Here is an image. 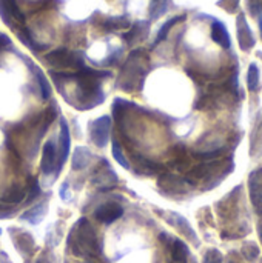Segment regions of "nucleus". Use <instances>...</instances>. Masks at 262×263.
Returning <instances> with one entry per match:
<instances>
[{
  "instance_id": "f257e3e1",
  "label": "nucleus",
  "mask_w": 262,
  "mask_h": 263,
  "mask_svg": "<svg viewBox=\"0 0 262 263\" xmlns=\"http://www.w3.org/2000/svg\"><path fill=\"white\" fill-rule=\"evenodd\" d=\"M68 245L71 246L74 255L79 257H94L100 252L97 234L93 225L84 217L73 226Z\"/></svg>"
},
{
  "instance_id": "f03ea898",
  "label": "nucleus",
  "mask_w": 262,
  "mask_h": 263,
  "mask_svg": "<svg viewBox=\"0 0 262 263\" xmlns=\"http://www.w3.org/2000/svg\"><path fill=\"white\" fill-rule=\"evenodd\" d=\"M144 62H145V54L142 50H134L128 56L119 76V85L124 91H134L137 85L139 86L142 85L147 73V70L144 68Z\"/></svg>"
},
{
  "instance_id": "7ed1b4c3",
  "label": "nucleus",
  "mask_w": 262,
  "mask_h": 263,
  "mask_svg": "<svg viewBox=\"0 0 262 263\" xmlns=\"http://www.w3.org/2000/svg\"><path fill=\"white\" fill-rule=\"evenodd\" d=\"M45 62L53 67V68H61V70H68L74 68L76 71L84 68V57L80 53H71L67 48H57L45 54Z\"/></svg>"
},
{
  "instance_id": "20e7f679",
  "label": "nucleus",
  "mask_w": 262,
  "mask_h": 263,
  "mask_svg": "<svg viewBox=\"0 0 262 263\" xmlns=\"http://www.w3.org/2000/svg\"><path fill=\"white\" fill-rule=\"evenodd\" d=\"M0 17L13 30H19L25 24V14L16 0H0Z\"/></svg>"
},
{
  "instance_id": "39448f33",
  "label": "nucleus",
  "mask_w": 262,
  "mask_h": 263,
  "mask_svg": "<svg viewBox=\"0 0 262 263\" xmlns=\"http://www.w3.org/2000/svg\"><path fill=\"white\" fill-rule=\"evenodd\" d=\"M90 129V139L91 142L99 146V148H104L108 140H110V129H111V120L108 116H104L94 122L90 123L88 126Z\"/></svg>"
},
{
  "instance_id": "423d86ee",
  "label": "nucleus",
  "mask_w": 262,
  "mask_h": 263,
  "mask_svg": "<svg viewBox=\"0 0 262 263\" xmlns=\"http://www.w3.org/2000/svg\"><path fill=\"white\" fill-rule=\"evenodd\" d=\"M124 214V209L120 205L114 203V202H108V203H104L100 205L96 211H94V217L102 222V223H113L116 222L117 218H120Z\"/></svg>"
},
{
  "instance_id": "0eeeda50",
  "label": "nucleus",
  "mask_w": 262,
  "mask_h": 263,
  "mask_svg": "<svg viewBox=\"0 0 262 263\" xmlns=\"http://www.w3.org/2000/svg\"><path fill=\"white\" fill-rule=\"evenodd\" d=\"M70 146H71V139H70V129H68V123L65 119H62L61 122V139H59V156H57V171H61V168L65 165L68 154H70Z\"/></svg>"
},
{
  "instance_id": "6e6552de",
  "label": "nucleus",
  "mask_w": 262,
  "mask_h": 263,
  "mask_svg": "<svg viewBox=\"0 0 262 263\" xmlns=\"http://www.w3.org/2000/svg\"><path fill=\"white\" fill-rule=\"evenodd\" d=\"M100 163L104 168H100L94 172V176L91 177V182L97 186H114V183H117V176H116L114 169L110 168V165L105 159H102Z\"/></svg>"
},
{
  "instance_id": "1a4fd4ad",
  "label": "nucleus",
  "mask_w": 262,
  "mask_h": 263,
  "mask_svg": "<svg viewBox=\"0 0 262 263\" xmlns=\"http://www.w3.org/2000/svg\"><path fill=\"white\" fill-rule=\"evenodd\" d=\"M57 163V148L56 143L53 140H48L44 146V152H42V162H41V169L44 174H50Z\"/></svg>"
},
{
  "instance_id": "9d476101",
  "label": "nucleus",
  "mask_w": 262,
  "mask_h": 263,
  "mask_svg": "<svg viewBox=\"0 0 262 263\" xmlns=\"http://www.w3.org/2000/svg\"><path fill=\"white\" fill-rule=\"evenodd\" d=\"M99 28H102L107 33L127 30V28H130V20H128V17H124V16L122 17H100Z\"/></svg>"
},
{
  "instance_id": "9b49d317",
  "label": "nucleus",
  "mask_w": 262,
  "mask_h": 263,
  "mask_svg": "<svg viewBox=\"0 0 262 263\" xmlns=\"http://www.w3.org/2000/svg\"><path fill=\"white\" fill-rule=\"evenodd\" d=\"M147 33H148V24H147V22H137V24H134L122 37H124V40H125L128 45H133V43H136V42L144 40L145 36H147Z\"/></svg>"
},
{
  "instance_id": "f8f14e48",
  "label": "nucleus",
  "mask_w": 262,
  "mask_h": 263,
  "mask_svg": "<svg viewBox=\"0 0 262 263\" xmlns=\"http://www.w3.org/2000/svg\"><path fill=\"white\" fill-rule=\"evenodd\" d=\"M211 37L216 43H219L222 48H230V37L225 30V27L220 22H214L211 27Z\"/></svg>"
},
{
  "instance_id": "ddd939ff",
  "label": "nucleus",
  "mask_w": 262,
  "mask_h": 263,
  "mask_svg": "<svg viewBox=\"0 0 262 263\" xmlns=\"http://www.w3.org/2000/svg\"><path fill=\"white\" fill-rule=\"evenodd\" d=\"M90 157H91V152L87 148H84V146L76 148L74 156H73V169H76V171L84 169L88 165Z\"/></svg>"
},
{
  "instance_id": "4468645a",
  "label": "nucleus",
  "mask_w": 262,
  "mask_h": 263,
  "mask_svg": "<svg viewBox=\"0 0 262 263\" xmlns=\"http://www.w3.org/2000/svg\"><path fill=\"white\" fill-rule=\"evenodd\" d=\"M24 199H25V189L21 185H13L7 191V194L4 197V202L8 203V205H16V203H21Z\"/></svg>"
},
{
  "instance_id": "2eb2a0df",
  "label": "nucleus",
  "mask_w": 262,
  "mask_h": 263,
  "mask_svg": "<svg viewBox=\"0 0 262 263\" xmlns=\"http://www.w3.org/2000/svg\"><path fill=\"white\" fill-rule=\"evenodd\" d=\"M16 245L22 254H31L34 249V240L28 232H22V234L16 235Z\"/></svg>"
},
{
  "instance_id": "dca6fc26",
  "label": "nucleus",
  "mask_w": 262,
  "mask_h": 263,
  "mask_svg": "<svg viewBox=\"0 0 262 263\" xmlns=\"http://www.w3.org/2000/svg\"><path fill=\"white\" fill-rule=\"evenodd\" d=\"M171 255L176 261L179 263H185L187 257H188V248L184 242L180 240H173V246H171Z\"/></svg>"
},
{
  "instance_id": "f3484780",
  "label": "nucleus",
  "mask_w": 262,
  "mask_h": 263,
  "mask_svg": "<svg viewBox=\"0 0 262 263\" xmlns=\"http://www.w3.org/2000/svg\"><path fill=\"white\" fill-rule=\"evenodd\" d=\"M45 208H47V205H45V203H41V205L34 206L33 209L27 211V212L22 215V218H24V220H28V222L33 223V225H36V223H39V222L42 220V217H44V214H45Z\"/></svg>"
},
{
  "instance_id": "a211bd4d",
  "label": "nucleus",
  "mask_w": 262,
  "mask_h": 263,
  "mask_svg": "<svg viewBox=\"0 0 262 263\" xmlns=\"http://www.w3.org/2000/svg\"><path fill=\"white\" fill-rule=\"evenodd\" d=\"M184 17L185 16H177V17H173V19H170L160 30H159V33H157V37H156V40H154V45H157V43H160L162 40H165V37L168 36V33H170V30L177 24V22H182L184 20Z\"/></svg>"
},
{
  "instance_id": "6ab92c4d",
  "label": "nucleus",
  "mask_w": 262,
  "mask_h": 263,
  "mask_svg": "<svg viewBox=\"0 0 262 263\" xmlns=\"http://www.w3.org/2000/svg\"><path fill=\"white\" fill-rule=\"evenodd\" d=\"M111 152H113V157L119 162V165H122L124 168H130V163L128 160L125 159V156L122 154V148H120V143L117 142V139H113V146H111Z\"/></svg>"
},
{
  "instance_id": "aec40b11",
  "label": "nucleus",
  "mask_w": 262,
  "mask_h": 263,
  "mask_svg": "<svg viewBox=\"0 0 262 263\" xmlns=\"http://www.w3.org/2000/svg\"><path fill=\"white\" fill-rule=\"evenodd\" d=\"M41 195V186L39 182L34 177H30V183H28V203L33 202L34 199H37Z\"/></svg>"
},
{
  "instance_id": "412c9836",
  "label": "nucleus",
  "mask_w": 262,
  "mask_h": 263,
  "mask_svg": "<svg viewBox=\"0 0 262 263\" xmlns=\"http://www.w3.org/2000/svg\"><path fill=\"white\" fill-rule=\"evenodd\" d=\"M37 80H39V85H41V91H42V97L47 100V99H50V96H51V86H50V83H48V80L45 79V76L39 71L37 73Z\"/></svg>"
},
{
  "instance_id": "4be33fe9",
  "label": "nucleus",
  "mask_w": 262,
  "mask_h": 263,
  "mask_svg": "<svg viewBox=\"0 0 262 263\" xmlns=\"http://www.w3.org/2000/svg\"><path fill=\"white\" fill-rule=\"evenodd\" d=\"M257 79H259V76H257V68H256L254 65H251V67H250V71H248V88H250L251 91L257 86Z\"/></svg>"
},
{
  "instance_id": "5701e85b",
  "label": "nucleus",
  "mask_w": 262,
  "mask_h": 263,
  "mask_svg": "<svg viewBox=\"0 0 262 263\" xmlns=\"http://www.w3.org/2000/svg\"><path fill=\"white\" fill-rule=\"evenodd\" d=\"M220 252L219 251H208L205 258H204V263H220Z\"/></svg>"
},
{
  "instance_id": "b1692460",
  "label": "nucleus",
  "mask_w": 262,
  "mask_h": 263,
  "mask_svg": "<svg viewBox=\"0 0 262 263\" xmlns=\"http://www.w3.org/2000/svg\"><path fill=\"white\" fill-rule=\"evenodd\" d=\"M14 214V209H13V206H10L8 203H2L0 202V218H8V217H11Z\"/></svg>"
},
{
  "instance_id": "393cba45",
  "label": "nucleus",
  "mask_w": 262,
  "mask_h": 263,
  "mask_svg": "<svg viewBox=\"0 0 262 263\" xmlns=\"http://www.w3.org/2000/svg\"><path fill=\"white\" fill-rule=\"evenodd\" d=\"M56 114H57V108L56 106H50L48 109H47V113H45V125H50L53 120H54V117H56Z\"/></svg>"
},
{
  "instance_id": "a878e982",
  "label": "nucleus",
  "mask_w": 262,
  "mask_h": 263,
  "mask_svg": "<svg viewBox=\"0 0 262 263\" xmlns=\"http://www.w3.org/2000/svg\"><path fill=\"white\" fill-rule=\"evenodd\" d=\"M10 43H11V40H10V37H8V36H5V34L0 36V50L5 48V47H8Z\"/></svg>"
},
{
  "instance_id": "bb28decb",
  "label": "nucleus",
  "mask_w": 262,
  "mask_h": 263,
  "mask_svg": "<svg viewBox=\"0 0 262 263\" xmlns=\"http://www.w3.org/2000/svg\"><path fill=\"white\" fill-rule=\"evenodd\" d=\"M61 195H62V199H65V200H68V199H70V194H68V185H67V183L62 186V189H61Z\"/></svg>"
},
{
  "instance_id": "cd10ccee",
  "label": "nucleus",
  "mask_w": 262,
  "mask_h": 263,
  "mask_svg": "<svg viewBox=\"0 0 262 263\" xmlns=\"http://www.w3.org/2000/svg\"><path fill=\"white\" fill-rule=\"evenodd\" d=\"M36 263H51V261H50V260H48L47 257H41V258H39V260L36 261Z\"/></svg>"
},
{
  "instance_id": "c85d7f7f",
  "label": "nucleus",
  "mask_w": 262,
  "mask_h": 263,
  "mask_svg": "<svg viewBox=\"0 0 262 263\" xmlns=\"http://www.w3.org/2000/svg\"><path fill=\"white\" fill-rule=\"evenodd\" d=\"M0 234H2V229H0Z\"/></svg>"
}]
</instances>
